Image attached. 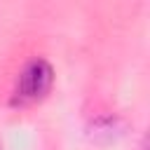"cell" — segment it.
<instances>
[{"label": "cell", "instance_id": "obj_1", "mask_svg": "<svg viewBox=\"0 0 150 150\" xmlns=\"http://www.w3.org/2000/svg\"><path fill=\"white\" fill-rule=\"evenodd\" d=\"M52 87V68L47 61L38 59L30 61L23 73L19 75V84H16V101L19 103H28V101H38L47 94V89Z\"/></svg>", "mask_w": 150, "mask_h": 150}]
</instances>
